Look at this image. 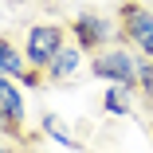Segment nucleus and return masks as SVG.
<instances>
[{
  "label": "nucleus",
  "instance_id": "f257e3e1",
  "mask_svg": "<svg viewBox=\"0 0 153 153\" xmlns=\"http://www.w3.org/2000/svg\"><path fill=\"white\" fill-rule=\"evenodd\" d=\"M137 71H141V59L134 55L130 43H110L102 51H94V59H90V75H94L98 82H118V86H130L137 90Z\"/></svg>",
  "mask_w": 153,
  "mask_h": 153
},
{
  "label": "nucleus",
  "instance_id": "f03ea898",
  "mask_svg": "<svg viewBox=\"0 0 153 153\" xmlns=\"http://www.w3.org/2000/svg\"><path fill=\"white\" fill-rule=\"evenodd\" d=\"M118 24H122V43H130L141 59H153V8L141 0H126L118 8Z\"/></svg>",
  "mask_w": 153,
  "mask_h": 153
},
{
  "label": "nucleus",
  "instance_id": "7ed1b4c3",
  "mask_svg": "<svg viewBox=\"0 0 153 153\" xmlns=\"http://www.w3.org/2000/svg\"><path fill=\"white\" fill-rule=\"evenodd\" d=\"M71 36H75V43L82 47V51H102V47H110L114 39H122V24H114L110 16H102V12H90V8H82L75 20H71Z\"/></svg>",
  "mask_w": 153,
  "mask_h": 153
},
{
  "label": "nucleus",
  "instance_id": "20e7f679",
  "mask_svg": "<svg viewBox=\"0 0 153 153\" xmlns=\"http://www.w3.org/2000/svg\"><path fill=\"white\" fill-rule=\"evenodd\" d=\"M67 47V27L63 24H32L27 27V36H24V55H27V63L47 71V63Z\"/></svg>",
  "mask_w": 153,
  "mask_h": 153
},
{
  "label": "nucleus",
  "instance_id": "39448f33",
  "mask_svg": "<svg viewBox=\"0 0 153 153\" xmlns=\"http://www.w3.org/2000/svg\"><path fill=\"white\" fill-rule=\"evenodd\" d=\"M0 114H4V134H8V137L24 126V118H27L24 94H20L16 79H8V75H0Z\"/></svg>",
  "mask_w": 153,
  "mask_h": 153
},
{
  "label": "nucleus",
  "instance_id": "423d86ee",
  "mask_svg": "<svg viewBox=\"0 0 153 153\" xmlns=\"http://www.w3.org/2000/svg\"><path fill=\"white\" fill-rule=\"evenodd\" d=\"M82 59H86V51H82L79 43H71V47H63V51H59L51 63H47V71H43V75H47L51 82H63V79H71V75L82 67Z\"/></svg>",
  "mask_w": 153,
  "mask_h": 153
},
{
  "label": "nucleus",
  "instance_id": "0eeeda50",
  "mask_svg": "<svg viewBox=\"0 0 153 153\" xmlns=\"http://www.w3.org/2000/svg\"><path fill=\"white\" fill-rule=\"evenodd\" d=\"M32 71V63H27V55L24 51H16V43L12 39H4L0 43V75H8V79H20L24 82V75Z\"/></svg>",
  "mask_w": 153,
  "mask_h": 153
},
{
  "label": "nucleus",
  "instance_id": "6e6552de",
  "mask_svg": "<svg viewBox=\"0 0 153 153\" xmlns=\"http://www.w3.org/2000/svg\"><path fill=\"white\" fill-rule=\"evenodd\" d=\"M130 94H134L130 86H118V82H110V86H106V94H102V110H106V114H114V118H126V114L134 110Z\"/></svg>",
  "mask_w": 153,
  "mask_h": 153
},
{
  "label": "nucleus",
  "instance_id": "1a4fd4ad",
  "mask_svg": "<svg viewBox=\"0 0 153 153\" xmlns=\"http://www.w3.org/2000/svg\"><path fill=\"white\" fill-rule=\"evenodd\" d=\"M43 134H47L51 141H59L63 149H79V141L71 137V130H67V126H63V122H59L55 114H43Z\"/></svg>",
  "mask_w": 153,
  "mask_h": 153
},
{
  "label": "nucleus",
  "instance_id": "9d476101",
  "mask_svg": "<svg viewBox=\"0 0 153 153\" xmlns=\"http://www.w3.org/2000/svg\"><path fill=\"white\" fill-rule=\"evenodd\" d=\"M137 94L153 106V59H141V71H137Z\"/></svg>",
  "mask_w": 153,
  "mask_h": 153
},
{
  "label": "nucleus",
  "instance_id": "9b49d317",
  "mask_svg": "<svg viewBox=\"0 0 153 153\" xmlns=\"http://www.w3.org/2000/svg\"><path fill=\"white\" fill-rule=\"evenodd\" d=\"M149 130H153V126H149Z\"/></svg>",
  "mask_w": 153,
  "mask_h": 153
}]
</instances>
